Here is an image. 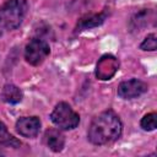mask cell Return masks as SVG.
Wrapping results in <instances>:
<instances>
[{
  "instance_id": "obj_6",
  "label": "cell",
  "mask_w": 157,
  "mask_h": 157,
  "mask_svg": "<svg viewBox=\"0 0 157 157\" xmlns=\"http://www.w3.org/2000/svg\"><path fill=\"white\" fill-rule=\"evenodd\" d=\"M119 69V61L114 55L107 54L103 55L96 66V76L99 80H109L112 78Z\"/></svg>"
},
{
  "instance_id": "obj_9",
  "label": "cell",
  "mask_w": 157,
  "mask_h": 157,
  "mask_svg": "<svg viewBox=\"0 0 157 157\" xmlns=\"http://www.w3.org/2000/svg\"><path fill=\"white\" fill-rule=\"evenodd\" d=\"M105 17H107V13H105V12L86 15V16H83V17H81V18L78 20L77 26H76V32L97 27V26H99V25H102V23L104 22Z\"/></svg>"
},
{
  "instance_id": "obj_8",
  "label": "cell",
  "mask_w": 157,
  "mask_h": 157,
  "mask_svg": "<svg viewBox=\"0 0 157 157\" xmlns=\"http://www.w3.org/2000/svg\"><path fill=\"white\" fill-rule=\"evenodd\" d=\"M44 141L53 152H60L65 145V136L58 129H48L44 132Z\"/></svg>"
},
{
  "instance_id": "obj_10",
  "label": "cell",
  "mask_w": 157,
  "mask_h": 157,
  "mask_svg": "<svg viewBox=\"0 0 157 157\" xmlns=\"http://www.w3.org/2000/svg\"><path fill=\"white\" fill-rule=\"evenodd\" d=\"M22 97H23L22 91L17 86H15L12 83L5 85L4 88H2V91H1V98H2V101L6 102V103H10V104L20 103L22 101Z\"/></svg>"
},
{
  "instance_id": "obj_2",
  "label": "cell",
  "mask_w": 157,
  "mask_h": 157,
  "mask_svg": "<svg viewBox=\"0 0 157 157\" xmlns=\"http://www.w3.org/2000/svg\"><path fill=\"white\" fill-rule=\"evenodd\" d=\"M27 9L26 0H7L0 7V27L5 29L17 28L22 23Z\"/></svg>"
},
{
  "instance_id": "obj_3",
  "label": "cell",
  "mask_w": 157,
  "mask_h": 157,
  "mask_svg": "<svg viewBox=\"0 0 157 157\" xmlns=\"http://www.w3.org/2000/svg\"><path fill=\"white\" fill-rule=\"evenodd\" d=\"M50 120L61 130H72L78 125L80 117L67 103L60 102L54 107Z\"/></svg>"
},
{
  "instance_id": "obj_7",
  "label": "cell",
  "mask_w": 157,
  "mask_h": 157,
  "mask_svg": "<svg viewBox=\"0 0 157 157\" xmlns=\"http://www.w3.org/2000/svg\"><path fill=\"white\" fill-rule=\"evenodd\" d=\"M16 131L23 137H36L40 130L38 117H22L16 121Z\"/></svg>"
},
{
  "instance_id": "obj_1",
  "label": "cell",
  "mask_w": 157,
  "mask_h": 157,
  "mask_svg": "<svg viewBox=\"0 0 157 157\" xmlns=\"http://www.w3.org/2000/svg\"><path fill=\"white\" fill-rule=\"evenodd\" d=\"M123 131L120 118L110 109L96 115L88 128V140L93 145H107L115 141Z\"/></svg>"
},
{
  "instance_id": "obj_5",
  "label": "cell",
  "mask_w": 157,
  "mask_h": 157,
  "mask_svg": "<svg viewBox=\"0 0 157 157\" xmlns=\"http://www.w3.org/2000/svg\"><path fill=\"white\" fill-rule=\"evenodd\" d=\"M147 91V85L137 78L123 81L118 86V96L124 99H132Z\"/></svg>"
},
{
  "instance_id": "obj_13",
  "label": "cell",
  "mask_w": 157,
  "mask_h": 157,
  "mask_svg": "<svg viewBox=\"0 0 157 157\" xmlns=\"http://www.w3.org/2000/svg\"><path fill=\"white\" fill-rule=\"evenodd\" d=\"M140 125L146 131H152L156 129L157 125V114L156 113H148L144 115V118L140 121Z\"/></svg>"
},
{
  "instance_id": "obj_4",
  "label": "cell",
  "mask_w": 157,
  "mask_h": 157,
  "mask_svg": "<svg viewBox=\"0 0 157 157\" xmlns=\"http://www.w3.org/2000/svg\"><path fill=\"white\" fill-rule=\"evenodd\" d=\"M49 53H50L49 44L44 39L33 38L26 45L25 59L28 64H31L33 66H38L45 60V58L49 55Z\"/></svg>"
},
{
  "instance_id": "obj_11",
  "label": "cell",
  "mask_w": 157,
  "mask_h": 157,
  "mask_svg": "<svg viewBox=\"0 0 157 157\" xmlns=\"http://www.w3.org/2000/svg\"><path fill=\"white\" fill-rule=\"evenodd\" d=\"M152 15V12L150 10H141L140 12L135 13L130 22H129V28L131 32H139L141 31L144 27H146L148 25L150 21V16Z\"/></svg>"
},
{
  "instance_id": "obj_14",
  "label": "cell",
  "mask_w": 157,
  "mask_h": 157,
  "mask_svg": "<svg viewBox=\"0 0 157 157\" xmlns=\"http://www.w3.org/2000/svg\"><path fill=\"white\" fill-rule=\"evenodd\" d=\"M140 49L148 50V52H155L157 49V37H156V34L155 33L148 34L142 40V43L140 44Z\"/></svg>"
},
{
  "instance_id": "obj_12",
  "label": "cell",
  "mask_w": 157,
  "mask_h": 157,
  "mask_svg": "<svg viewBox=\"0 0 157 157\" xmlns=\"http://www.w3.org/2000/svg\"><path fill=\"white\" fill-rule=\"evenodd\" d=\"M21 144L18 140H16L7 130L6 125L0 121V146L5 147H18Z\"/></svg>"
}]
</instances>
